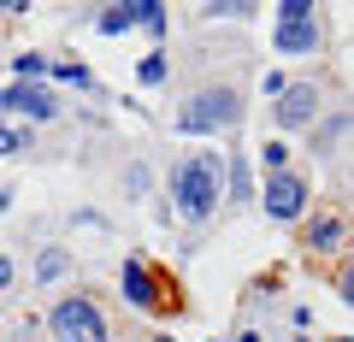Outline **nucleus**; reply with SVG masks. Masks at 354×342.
<instances>
[{"label": "nucleus", "mask_w": 354, "mask_h": 342, "mask_svg": "<svg viewBox=\"0 0 354 342\" xmlns=\"http://www.w3.org/2000/svg\"><path fill=\"white\" fill-rule=\"evenodd\" d=\"M53 342H106V319L101 307L88 301V295H65V301H53Z\"/></svg>", "instance_id": "nucleus-3"}, {"label": "nucleus", "mask_w": 354, "mask_h": 342, "mask_svg": "<svg viewBox=\"0 0 354 342\" xmlns=\"http://www.w3.org/2000/svg\"><path fill=\"white\" fill-rule=\"evenodd\" d=\"M218 189H225V165H218V153H195V160H183L171 171V201L183 218H207L218 207Z\"/></svg>", "instance_id": "nucleus-1"}, {"label": "nucleus", "mask_w": 354, "mask_h": 342, "mask_svg": "<svg viewBox=\"0 0 354 342\" xmlns=\"http://www.w3.org/2000/svg\"><path fill=\"white\" fill-rule=\"evenodd\" d=\"M24 148H30V136H24V130L0 124V153H24Z\"/></svg>", "instance_id": "nucleus-16"}, {"label": "nucleus", "mask_w": 354, "mask_h": 342, "mask_svg": "<svg viewBox=\"0 0 354 342\" xmlns=\"http://www.w3.org/2000/svg\"><path fill=\"white\" fill-rule=\"evenodd\" d=\"M6 283H12V260H6V254H0V289H6Z\"/></svg>", "instance_id": "nucleus-18"}, {"label": "nucleus", "mask_w": 354, "mask_h": 342, "mask_svg": "<svg viewBox=\"0 0 354 342\" xmlns=\"http://www.w3.org/2000/svg\"><path fill=\"white\" fill-rule=\"evenodd\" d=\"M242 118V95L236 89H201L195 101L177 106V136H213V130Z\"/></svg>", "instance_id": "nucleus-2"}, {"label": "nucleus", "mask_w": 354, "mask_h": 342, "mask_svg": "<svg viewBox=\"0 0 354 342\" xmlns=\"http://www.w3.org/2000/svg\"><path fill=\"white\" fill-rule=\"evenodd\" d=\"M283 160H290V153H283V142H266V148H260V165H266V178H272V171H283Z\"/></svg>", "instance_id": "nucleus-14"}, {"label": "nucleus", "mask_w": 354, "mask_h": 342, "mask_svg": "<svg viewBox=\"0 0 354 342\" xmlns=\"http://www.w3.org/2000/svg\"><path fill=\"white\" fill-rule=\"evenodd\" d=\"M236 342H260V336H254V330H242V336H236Z\"/></svg>", "instance_id": "nucleus-20"}, {"label": "nucleus", "mask_w": 354, "mask_h": 342, "mask_svg": "<svg viewBox=\"0 0 354 342\" xmlns=\"http://www.w3.org/2000/svg\"><path fill=\"white\" fill-rule=\"evenodd\" d=\"M283 89H290V77H283V71H266V95H272V101H278Z\"/></svg>", "instance_id": "nucleus-17"}, {"label": "nucleus", "mask_w": 354, "mask_h": 342, "mask_svg": "<svg viewBox=\"0 0 354 342\" xmlns=\"http://www.w3.org/2000/svg\"><path fill=\"white\" fill-rule=\"evenodd\" d=\"M118 283H124V301L136 307V313H165V307H171V301H165V283L153 278V266L142 260V254H130V260H124Z\"/></svg>", "instance_id": "nucleus-4"}, {"label": "nucleus", "mask_w": 354, "mask_h": 342, "mask_svg": "<svg viewBox=\"0 0 354 342\" xmlns=\"http://www.w3.org/2000/svg\"><path fill=\"white\" fill-rule=\"evenodd\" d=\"M6 201H12V189H0V213H6Z\"/></svg>", "instance_id": "nucleus-19"}, {"label": "nucleus", "mask_w": 354, "mask_h": 342, "mask_svg": "<svg viewBox=\"0 0 354 342\" xmlns=\"http://www.w3.org/2000/svg\"><path fill=\"white\" fill-rule=\"evenodd\" d=\"M136 18H130V6H106L101 12V36H118V30H130Z\"/></svg>", "instance_id": "nucleus-13"}, {"label": "nucleus", "mask_w": 354, "mask_h": 342, "mask_svg": "<svg viewBox=\"0 0 354 342\" xmlns=\"http://www.w3.org/2000/svg\"><path fill=\"white\" fill-rule=\"evenodd\" d=\"M12 77H18V83H41V77H48V59H41V53H18Z\"/></svg>", "instance_id": "nucleus-10"}, {"label": "nucleus", "mask_w": 354, "mask_h": 342, "mask_svg": "<svg viewBox=\"0 0 354 342\" xmlns=\"http://www.w3.org/2000/svg\"><path fill=\"white\" fill-rule=\"evenodd\" d=\"M53 77H65V83H77V89H88V83H95V77H88V65H48Z\"/></svg>", "instance_id": "nucleus-15"}, {"label": "nucleus", "mask_w": 354, "mask_h": 342, "mask_svg": "<svg viewBox=\"0 0 354 342\" xmlns=\"http://www.w3.org/2000/svg\"><path fill=\"white\" fill-rule=\"evenodd\" d=\"M272 18H283V24H301V18H319V6H307V0H283V6H272Z\"/></svg>", "instance_id": "nucleus-11"}, {"label": "nucleus", "mask_w": 354, "mask_h": 342, "mask_svg": "<svg viewBox=\"0 0 354 342\" xmlns=\"http://www.w3.org/2000/svg\"><path fill=\"white\" fill-rule=\"evenodd\" d=\"M0 113H24V118H36V124H48V118H59V101H53L41 83H6V89H0Z\"/></svg>", "instance_id": "nucleus-6"}, {"label": "nucleus", "mask_w": 354, "mask_h": 342, "mask_svg": "<svg viewBox=\"0 0 354 342\" xmlns=\"http://www.w3.org/2000/svg\"><path fill=\"white\" fill-rule=\"evenodd\" d=\"M136 77H142V83H148V89H153V83H165V53H142Z\"/></svg>", "instance_id": "nucleus-12"}, {"label": "nucleus", "mask_w": 354, "mask_h": 342, "mask_svg": "<svg viewBox=\"0 0 354 342\" xmlns=\"http://www.w3.org/2000/svg\"><path fill=\"white\" fill-rule=\"evenodd\" d=\"M307 242H313V254H330V248H342V218H337V213L313 218V230H307Z\"/></svg>", "instance_id": "nucleus-9"}, {"label": "nucleus", "mask_w": 354, "mask_h": 342, "mask_svg": "<svg viewBox=\"0 0 354 342\" xmlns=\"http://www.w3.org/2000/svg\"><path fill=\"white\" fill-rule=\"evenodd\" d=\"M153 342H171V336H153Z\"/></svg>", "instance_id": "nucleus-21"}, {"label": "nucleus", "mask_w": 354, "mask_h": 342, "mask_svg": "<svg viewBox=\"0 0 354 342\" xmlns=\"http://www.w3.org/2000/svg\"><path fill=\"white\" fill-rule=\"evenodd\" d=\"M278 53H319V41H325V30H319V18H301V24H278Z\"/></svg>", "instance_id": "nucleus-8"}, {"label": "nucleus", "mask_w": 354, "mask_h": 342, "mask_svg": "<svg viewBox=\"0 0 354 342\" xmlns=\"http://www.w3.org/2000/svg\"><path fill=\"white\" fill-rule=\"evenodd\" d=\"M313 113H319V89H313V83H290V89L272 101L278 130H301V124H313Z\"/></svg>", "instance_id": "nucleus-7"}, {"label": "nucleus", "mask_w": 354, "mask_h": 342, "mask_svg": "<svg viewBox=\"0 0 354 342\" xmlns=\"http://www.w3.org/2000/svg\"><path fill=\"white\" fill-rule=\"evenodd\" d=\"M260 201H266V213H272V218H283V225H290V218L307 213V183L295 178V171H272Z\"/></svg>", "instance_id": "nucleus-5"}]
</instances>
